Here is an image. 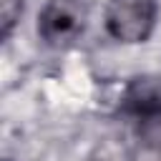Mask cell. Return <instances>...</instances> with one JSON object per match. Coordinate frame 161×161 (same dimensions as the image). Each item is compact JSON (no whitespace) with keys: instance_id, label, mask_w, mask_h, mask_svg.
<instances>
[{"instance_id":"6da1fadb","label":"cell","mask_w":161,"mask_h":161,"mask_svg":"<svg viewBox=\"0 0 161 161\" xmlns=\"http://www.w3.org/2000/svg\"><path fill=\"white\" fill-rule=\"evenodd\" d=\"M158 3L156 0H108L106 30L118 43H143L153 33Z\"/></svg>"},{"instance_id":"7a4b0ae2","label":"cell","mask_w":161,"mask_h":161,"mask_svg":"<svg viewBox=\"0 0 161 161\" xmlns=\"http://www.w3.org/2000/svg\"><path fill=\"white\" fill-rule=\"evenodd\" d=\"M86 13V0H45L38 15V33L48 45H68L83 33Z\"/></svg>"},{"instance_id":"3957f363","label":"cell","mask_w":161,"mask_h":161,"mask_svg":"<svg viewBox=\"0 0 161 161\" xmlns=\"http://www.w3.org/2000/svg\"><path fill=\"white\" fill-rule=\"evenodd\" d=\"M138 118L136 143L128 161H161V108H153Z\"/></svg>"},{"instance_id":"277c9868","label":"cell","mask_w":161,"mask_h":161,"mask_svg":"<svg viewBox=\"0 0 161 161\" xmlns=\"http://www.w3.org/2000/svg\"><path fill=\"white\" fill-rule=\"evenodd\" d=\"M88 161H126V156H123V148H118V143H113L111 138H106V141H101L93 148V153L88 156Z\"/></svg>"},{"instance_id":"5b68a950","label":"cell","mask_w":161,"mask_h":161,"mask_svg":"<svg viewBox=\"0 0 161 161\" xmlns=\"http://www.w3.org/2000/svg\"><path fill=\"white\" fill-rule=\"evenodd\" d=\"M23 3L25 0H3V33H5V38L13 33L20 13H23Z\"/></svg>"}]
</instances>
